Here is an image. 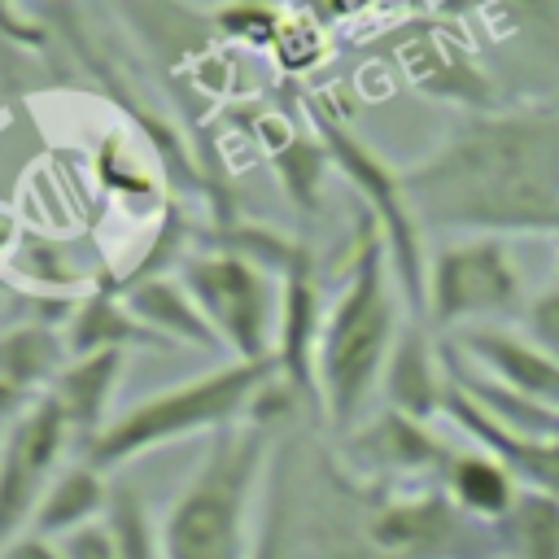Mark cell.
<instances>
[{"label": "cell", "instance_id": "cell-1", "mask_svg": "<svg viewBox=\"0 0 559 559\" xmlns=\"http://www.w3.org/2000/svg\"><path fill=\"white\" fill-rule=\"evenodd\" d=\"M419 227L459 236H559V109H472L402 170Z\"/></svg>", "mask_w": 559, "mask_h": 559}, {"label": "cell", "instance_id": "cell-2", "mask_svg": "<svg viewBox=\"0 0 559 559\" xmlns=\"http://www.w3.org/2000/svg\"><path fill=\"white\" fill-rule=\"evenodd\" d=\"M402 288L384 249L380 227L362 214L354 231V253L345 271V288L323 314L314 376H319V406L336 437L362 424L371 393L380 389L384 362L402 332Z\"/></svg>", "mask_w": 559, "mask_h": 559}, {"label": "cell", "instance_id": "cell-3", "mask_svg": "<svg viewBox=\"0 0 559 559\" xmlns=\"http://www.w3.org/2000/svg\"><path fill=\"white\" fill-rule=\"evenodd\" d=\"M262 467L266 428H218L162 520V559H249V524Z\"/></svg>", "mask_w": 559, "mask_h": 559}, {"label": "cell", "instance_id": "cell-4", "mask_svg": "<svg viewBox=\"0 0 559 559\" xmlns=\"http://www.w3.org/2000/svg\"><path fill=\"white\" fill-rule=\"evenodd\" d=\"M280 376L275 358H258V362H227L218 371H205L197 380H183L166 393H153L135 406H127L118 419H109L87 445L83 459L100 472H114L166 441L192 437V432H218L245 419L249 402L258 393L271 389V380Z\"/></svg>", "mask_w": 559, "mask_h": 559}, {"label": "cell", "instance_id": "cell-5", "mask_svg": "<svg viewBox=\"0 0 559 559\" xmlns=\"http://www.w3.org/2000/svg\"><path fill=\"white\" fill-rule=\"evenodd\" d=\"M524 310V275L498 236H463L432 253L424 319L437 332L489 328Z\"/></svg>", "mask_w": 559, "mask_h": 559}, {"label": "cell", "instance_id": "cell-6", "mask_svg": "<svg viewBox=\"0 0 559 559\" xmlns=\"http://www.w3.org/2000/svg\"><path fill=\"white\" fill-rule=\"evenodd\" d=\"M319 127V140L332 157V166L349 179V188L362 197L367 205V218L380 227L384 236V249H389V262H393V275H397V288H402V301H406V314L424 319V288H428V262H424V245H419V218L406 201V188H402V170L384 166L358 135H349L341 122L332 118H314Z\"/></svg>", "mask_w": 559, "mask_h": 559}, {"label": "cell", "instance_id": "cell-7", "mask_svg": "<svg viewBox=\"0 0 559 559\" xmlns=\"http://www.w3.org/2000/svg\"><path fill=\"white\" fill-rule=\"evenodd\" d=\"M183 288L197 297L201 314L218 332V341L245 358H275V314L280 293L271 284V271L236 249L197 253L183 262Z\"/></svg>", "mask_w": 559, "mask_h": 559}, {"label": "cell", "instance_id": "cell-8", "mask_svg": "<svg viewBox=\"0 0 559 559\" xmlns=\"http://www.w3.org/2000/svg\"><path fill=\"white\" fill-rule=\"evenodd\" d=\"M70 441V424L48 393H39L0 441V546L31 528L44 489L57 476V459Z\"/></svg>", "mask_w": 559, "mask_h": 559}, {"label": "cell", "instance_id": "cell-9", "mask_svg": "<svg viewBox=\"0 0 559 559\" xmlns=\"http://www.w3.org/2000/svg\"><path fill=\"white\" fill-rule=\"evenodd\" d=\"M341 450H345V463L358 480L384 485V489L393 480H441V472L454 454L437 441L428 419L402 415L393 406H384L380 415L349 428L341 437Z\"/></svg>", "mask_w": 559, "mask_h": 559}, {"label": "cell", "instance_id": "cell-10", "mask_svg": "<svg viewBox=\"0 0 559 559\" xmlns=\"http://www.w3.org/2000/svg\"><path fill=\"white\" fill-rule=\"evenodd\" d=\"M323 332V306H319V275L314 253L306 240L293 245V258L280 271V314H275V362L293 393L319 397L314 354Z\"/></svg>", "mask_w": 559, "mask_h": 559}, {"label": "cell", "instance_id": "cell-11", "mask_svg": "<svg viewBox=\"0 0 559 559\" xmlns=\"http://www.w3.org/2000/svg\"><path fill=\"white\" fill-rule=\"evenodd\" d=\"M450 345L476 371H485L498 384H507V389H515V393H524V397L559 411V358H550L524 332H507L502 323H489V328L454 332Z\"/></svg>", "mask_w": 559, "mask_h": 559}, {"label": "cell", "instance_id": "cell-12", "mask_svg": "<svg viewBox=\"0 0 559 559\" xmlns=\"http://www.w3.org/2000/svg\"><path fill=\"white\" fill-rule=\"evenodd\" d=\"M380 393H384V406H393L402 415H415V419L441 415L445 393H450V371H445V349L432 345V336H428V319L406 314V323L393 341V354L384 362Z\"/></svg>", "mask_w": 559, "mask_h": 559}, {"label": "cell", "instance_id": "cell-13", "mask_svg": "<svg viewBox=\"0 0 559 559\" xmlns=\"http://www.w3.org/2000/svg\"><path fill=\"white\" fill-rule=\"evenodd\" d=\"M441 415L472 437V445L489 450L493 459L507 463V472L520 480V489H537L559 498V437H524V432H507L502 424H493L476 402H467L454 384L445 393Z\"/></svg>", "mask_w": 559, "mask_h": 559}, {"label": "cell", "instance_id": "cell-14", "mask_svg": "<svg viewBox=\"0 0 559 559\" xmlns=\"http://www.w3.org/2000/svg\"><path fill=\"white\" fill-rule=\"evenodd\" d=\"M122 362H127V349H96V354H79L70 358L52 384L44 389L57 411L66 415L70 424V437H79L83 445L109 424V397H114V384L122 376Z\"/></svg>", "mask_w": 559, "mask_h": 559}, {"label": "cell", "instance_id": "cell-15", "mask_svg": "<svg viewBox=\"0 0 559 559\" xmlns=\"http://www.w3.org/2000/svg\"><path fill=\"white\" fill-rule=\"evenodd\" d=\"M122 301L131 306V314L153 328L157 336H166L170 345H192V349H218V332L210 328V319L201 314L197 297L183 288V280H166V275H144L118 288Z\"/></svg>", "mask_w": 559, "mask_h": 559}, {"label": "cell", "instance_id": "cell-16", "mask_svg": "<svg viewBox=\"0 0 559 559\" xmlns=\"http://www.w3.org/2000/svg\"><path fill=\"white\" fill-rule=\"evenodd\" d=\"M66 349H70V358H79V354H96V349H153V354H162L170 341L166 336H157L153 328H144L135 314H131V306L122 301V293H92V297H83L79 306H74V314L66 319Z\"/></svg>", "mask_w": 559, "mask_h": 559}, {"label": "cell", "instance_id": "cell-17", "mask_svg": "<svg viewBox=\"0 0 559 559\" xmlns=\"http://www.w3.org/2000/svg\"><path fill=\"white\" fill-rule=\"evenodd\" d=\"M437 485L454 498L459 511H467V515L480 520V524H498V520L515 507V498H520V480L507 472L502 459H493V454L480 450V445L454 450Z\"/></svg>", "mask_w": 559, "mask_h": 559}, {"label": "cell", "instance_id": "cell-18", "mask_svg": "<svg viewBox=\"0 0 559 559\" xmlns=\"http://www.w3.org/2000/svg\"><path fill=\"white\" fill-rule=\"evenodd\" d=\"M109 493H114V489L105 485V472L92 467L87 459L74 463V467H61V472L52 476V485L44 489L31 528L44 533V537H52V542H61V537H70L74 528L96 524V520L105 515V507H109Z\"/></svg>", "mask_w": 559, "mask_h": 559}, {"label": "cell", "instance_id": "cell-19", "mask_svg": "<svg viewBox=\"0 0 559 559\" xmlns=\"http://www.w3.org/2000/svg\"><path fill=\"white\" fill-rule=\"evenodd\" d=\"M502 559H559V498L520 489L515 507L493 524Z\"/></svg>", "mask_w": 559, "mask_h": 559}, {"label": "cell", "instance_id": "cell-20", "mask_svg": "<svg viewBox=\"0 0 559 559\" xmlns=\"http://www.w3.org/2000/svg\"><path fill=\"white\" fill-rule=\"evenodd\" d=\"M61 354H66V336H57L48 323L9 328L0 332V380L39 397L52 384V376L66 367Z\"/></svg>", "mask_w": 559, "mask_h": 559}, {"label": "cell", "instance_id": "cell-21", "mask_svg": "<svg viewBox=\"0 0 559 559\" xmlns=\"http://www.w3.org/2000/svg\"><path fill=\"white\" fill-rule=\"evenodd\" d=\"M105 524L114 533L118 559H162V528H153L144 498L131 485H118L105 507Z\"/></svg>", "mask_w": 559, "mask_h": 559}, {"label": "cell", "instance_id": "cell-22", "mask_svg": "<svg viewBox=\"0 0 559 559\" xmlns=\"http://www.w3.org/2000/svg\"><path fill=\"white\" fill-rule=\"evenodd\" d=\"M328 162H332V157H328L323 140H319V144H293L288 153H280V157H275V166H280V175H284L288 197H293L306 214L319 205V170H323Z\"/></svg>", "mask_w": 559, "mask_h": 559}, {"label": "cell", "instance_id": "cell-23", "mask_svg": "<svg viewBox=\"0 0 559 559\" xmlns=\"http://www.w3.org/2000/svg\"><path fill=\"white\" fill-rule=\"evenodd\" d=\"M520 332H524L533 345H542L550 358H559V280H555L550 288H542L537 297L524 301V310H520Z\"/></svg>", "mask_w": 559, "mask_h": 559}, {"label": "cell", "instance_id": "cell-24", "mask_svg": "<svg viewBox=\"0 0 559 559\" xmlns=\"http://www.w3.org/2000/svg\"><path fill=\"white\" fill-rule=\"evenodd\" d=\"M61 555L66 559H118V546H114V533L109 524H83L74 528L70 537H61Z\"/></svg>", "mask_w": 559, "mask_h": 559}, {"label": "cell", "instance_id": "cell-25", "mask_svg": "<svg viewBox=\"0 0 559 559\" xmlns=\"http://www.w3.org/2000/svg\"><path fill=\"white\" fill-rule=\"evenodd\" d=\"M0 559H66V555H61V542L26 528V533H17L13 542L0 546Z\"/></svg>", "mask_w": 559, "mask_h": 559}, {"label": "cell", "instance_id": "cell-26", "mask_svg": "<svg viewBox=\"0 0 559 559\" xmlns=\"http://www.w3.org/2000/svg\"><path fill=\"white\" fill-rule=\"evenodd\" d=\"M35 397L31 393H22L17 384H9V380H0V419H17L26 406H31Z\"/></svg>", "mask_w": 559, "mask_h": 559}, {"label": "cell", "instance_id": "cell-27", "mask_svg": "<svg viewBox=\"0 0 559 559\" xmlns=\"http://www.w3.org/2000/svg\"><path fill=\"white\" fill-rule=\"evenodd\" d=\"M555 280H559V253H555Z\"/></svg>", "mask_w": 559, "mask_h": 559}, {"label": "cell", "instance_id": "cell-28", "mask_svg": "<svg viewBox=\"0 0 559 559\" xmlns=\"http://www.w3.org/2000/svg\"><path fill=\"white\" fill-rule=\"evenodd\" d=\"M489 559H502V555H489Z\"/></svg>", "mask_w": 559, "mask_h": 559}]
</instances>
